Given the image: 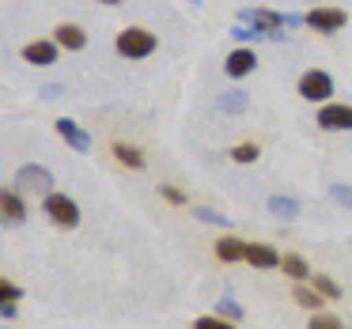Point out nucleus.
I'll list each match as a JSON object with an SVG mask.
<instances>
[{
  "label": "nucleus",
  "instance_id": "nucleus-3",
  "mask_svg": "<svg viewBox=\"0 0 352 329\" xmlns=\"http://www.w3.org/2000/svg\"><path fill=\"white\" fill-rule=\"evenodd\" d=\"M16 182H19V190H27V193H42V197L54 193V174H50L46 167H34V163H27V167L16 170Z\"/></svg>",
  "mask_w": 352,
  "mask_h": 329
},
{
  "label": "nucleus",
  "instance_id": "nucleus-32",
  "mask_svg": "<svg viewBox=\"0 0 352 329\" xmlns=\"http://www.w3.org/2000/svg\"><path fill=\"white\" fill-rule=\"evenodd\" d=\"M190 4H201V0H190Z\"/></svg>",
  "mask_w": 352,
  "mask_h": 329
},
{
  "label": "nucleus",
  "instance_id": "nucleus-1",
  "mask_svg": "<svg viewBox=\"0 0 352 329\" xmlns=\"http://www.w3.org/2000/svg\"><path fill=\"white\" fill-rule=\"evenodd\" d=\"M155 49V34L144 31V27H129V31L118 34V54L129 57V61H140Z\"/></svg>",
  "mask_w": 352,
  "mask_h": 329
},
{
  "label": "nucleus",
  "instance_id": "nucleus-28",
  "mask_svg": "<svg viewBox=\"0 0 352 329\" xmlns=\"http://www.w3.org/2000/svg\"><path fill=\"white\" fill-rule=\"evenodd\" d=\"M19 295H23V291H19V288H16V284H8V280L0 284V299H4V303H16V299H19Z\"/></svg>",
  "mask_w": 352,
  "mask_h": 329
},
{
  "label": "nucleus",
  "instance_id": "nucleus-11",
  "mask_svg": "<svg viewBox=\"0 0 352 329\" xmlns=\"http://www.w3.org/2000/svg\"><path fill=\"white\" fill-rule=\"evenodd\" d=\"M23 61L27 65H38V69L54 65L57 61V42H31V46L23 49Z\"/></svg>",
  "mask_w": 352,
  "mask_h": 329
},
{
  "label": "nucleus",
  "instance_id": "nucleus-16",
  "mask_svg": "<svg viewBox=\"0 0 352 329\" xmlns=\"http://www.w3.org/2000/svg\"><path fill=\"white\" fill-rule=\"evenodd\" d=\"M269 212L292 220V216H299V201H292V197H269Z\"/></svg>",
  "mask_w": 352,
  "mask_h": 329
},
{
  "label": "nucleus",
  "instance_id": "nucleus-10",
  "mask_svg": "<svg viewBox=\"0 0 352 329\" xmlns=\"http://www.w3.org/2000/svg\"><path fill=\"white\" fill-rule=\"evenodd\" d=\"M254 65H258V57H254V49H235V54L228 57V65H223V69H228V76L231 80H243V76H250L254 72Z\"/></svg>",
  "mask_w": 352,
  "mask_h": 329
},
{
  "label": "nucleus",
  "instance_id": "nucleus-20",
  "mask_svg": "<svg viewBox=\"0 0 352 329\" xmlns=\"http://www.w3.org/2000/svg\"><path fill=\"white\" fill-rule=\"evenodd\" d=\"M314 288H318L326 299H337V295H341V288H337V284L329 280V276H322V273H314Z\"/></svg>",
  "mask_w": 352,
  "mask_h": 329
},
{
  "label": "nucleus",
  "instance_id": "nucleus-30",
  "mask_svg": "<svg viewBox=\"0 0 352 329\" xmlns=\"http://www.w3.org/2000/svg\"><path fill=\"white\" fill-rule=\"evenodd\" d=\"M42 95H46V99H57V95H61V84H46V87H42Z\"/></svg>",
  "mask_w": 352,
  "mask_h": 329
},
{
  "label": "nucleus",
  "instance_id": "nucleus-14",
  "mask_svg": "<svg viewBox=\"0 0 352 329\" xmlns=\"http://www.w3.org/2000/svg\"><path fill=\"white\" fill-rule=\"evenodd\" d=\"M0 212H4V223H23V201H19V193L4 190V197H0Z\"/></svg>",
  "mask_w": 352,
  "mask_h": 329
},
{
  "label": "nucleus",
  "instance_id": "nucleus-4",
  "mask_svg": "<svg viewBox=\"0 0 352 329\" xmlns=\"http://www.w3.org/2000/svg\"><path fill=\"white\" fill-rule=\"evenodd\" d=\"M243 23H250L254 31H261L265 38H280V27L288 23V16H280V12H265V8H246Z\"/></svg>",
  "mask_w": 352,
  "mask_h": 329
},
{
  "label": "nucleus",
  "instance_id": "nucleus-7",
  "mask_svg": "<svg viewBox=\"0 0 352 329\" xmlns=\"http://www.w3.org/2000/svg\"><path fill=\"white\" fill-rule=\"evenodd\" d=\"M318 125L329 133H352V106H322L318 110Z\"/></svg>",
  "mask_w": 352,
  "mask_h": 329
},
{
  "label": "nucleus",
  "instance_id": "nucleus-27",
  "mask_svg": "<svg viewBox=\"0 0 352 329\" xmlns=\"http://www.w3.org/2000/svg\"><path fill=\"white\" fill-rule=\"evenodd\" d=\"M329 193H333V201H341V205L352 212V190H349V185H333Z\"/></svg>",
  "mask_w": 352,
  "mask_h": 329
},
{
  "label": "nucleus",
  "instance_id": "nucleus-9",
  "mask_svg": "<svg viewBox=\"0 0 352 329\" xmlns=\"http://www.w3.org/2000/svg\"><path fill=\"white\" fill-rule=\"evenodd\" d=\"M57 133H61V137L69 140V148H72V152H80V155H84V152H91V137H87V133L80 129L76 122L61 117V122H57Z\"/></svg>",
  "mask_w": 352,
  "mask_h": 329
},
{
  "label": "nucleus",
  "instance_id": "nucleus-24",
  "mask_svg": "<svg viewBox=\"0 0 352 329\" xmlns=\"http://www.w3.org/2000/svg\"><path fill=\"white\" fill-rule=\"evenodd\" d=\"M197 220H205V223H220V227H228V216H220V212H212V208H197Z\"/></svg>",
  "mask_w": 352,
  "mask_h": 329
},
{
  "label": "nucleus",
  "instance_id": "nucleus-31",
  "mask_svg": "<svg viewBox=\"0 0 352 329\" xmlns=\"http://www.w3.org/2000/svg\"><path fill=\"white\" fill-rule=\"evenodd\" d=\"M99 4H110V8H114V4H122V0H99Z\"/></svg>",
  "mask_w": 352,
  "mask_h": 329
},
{
  "label": "nucleus",
  "instance_id": "nucleus-19",
  "mask_svg": "<svg viewBox=\"0 0 352 329\" xmlns=\"http://www.w3.org/2000/svg\"><path fill=\"white\" fill-rule=\"evenodd\" d=\"M220 110H228V114H243V110H246V95L243 91H228L220 99Z\"/></svg>",
  "mask_w": 352,
  "mask_h": 329
},
{
  "label": "nucleus",
  "instance_id": "nucleus-6",
  "mask_svg": "<svg viewBox=\"0 0 352 329\" xmlns=\"http://www.w3.org/2000/svg\"><path fill=\"white\" fill-rule=\"evenodd\" d=\"M329 91H333V80H329L326 72H318V69H311L303 80H299V95H303L307 102H322V99H329Z\"/></svg>",
  "mask_w": 352,
  "mask_h": 329
},
{
  "label": "nucleus",
  "instance_id": "nucleus-23",
  "mask_svg": "<svg viewBox=\"0 0 352 329\" xmlns=\"http://www.w3.org/2000/svg\"><path fill=\"white\" fill-rule=\"evenodd\" d=\"M193 329H235V326H231V321H223L220 314H216V318H197V321H193Z\"/></svg>",
  "mask_w": 352,
  "mask_h": 329
},
{
  "label": "nucleus",
  "instance_id": "nucleus-21",
  "mask_svg": "<svg viewBox=\"0 0 352 329\" xmlns=\"http://www.w3.org/2000/svg\"><path fill=\"white\" fill-rule=\"evenodd\" d=\"M258 144H239L235 148V152H231V159H235V163H254V159H258Z\"/></svg>",
  "mask_w": 352,
  "mask_h": 329
},
{
  "label": "nucleus",
  "instance_id": "nucleus-15",
  "mask_svg": "<svg viewBox=\"0 0 352 329\" xmlns=\"http://www.w3.org/2000/svg\"><path fill=\"white\" fill-rule=\"evenodd\" d=\"M114 155H118V163H125V167H133V170L144 167V155H140V148H133V144H114Z\"/></svg>",
  "mask_w": 352,
  "mask_h": 329
},
{
  "label": "nucleus",
  "instance_id": "nucleus-2",
  "mask_svg": "<svg viewBox=\"0 0 352 329\" xmlns=\"http://www.w3.org/2000/svg\"><path fill=\"white\" fill-rule=\"evenodd\" d=\"M42 212L50 216V220L57 223V227H76L80 223V208L72 197H65V193H50L46 201H42Z\"/></svg>",
  "mask_w": 352,
  "mask_h": 329
},
{
  "label": "nucleus",
  "instance_id": "nucleus-29",
  "mask_svg": "<svg viewBox=\"0 0 352 329\" xmlns=\"http://www.w3.org/2000/svg\"><path fill=\"white\" fill-rule=\"evenodd\" d=\"M163 197H167V201H175V205H178V201H182V193H178L175 185H163Z\"/></svg>",
  "mask_w": 352,
  "mask_h": 329
},
{
  "label": "nucleus",
  "instance_id": "nucleus-13",
  "mask_svg": "<svg viewBox=\"0 0 352 329\" xmlns=\"http://www.w3.org/2000/svg\"><path fill=\"white\" fill-rule=\"evenodd\" d=\"M216 258L220 261H246V242L243 238H220L216 242Z\"/></svg>",
  "mask_w": 352,
  "mask_h": 329
},
{
  "label": "nucleus",
  "instance_id": "nucleus-18",
  "mask_svg": "<svg viewBox=\"0 0 352 329\" xmlns=\"http://www.w3.org/2000/svg\"><path fill=\"white\" fill-rule=\"evenodd\" d=\"M292 299H296L299 306H307V310H318V306H322V295H318V291H311V288H292Z\"/></svg>",
  "mask_w": 352,
  "mask_h": 329
},
{
  "label": "nucleus",
  "instance_id": "nucleus-17",
  "mask_svg": "<svg viewBox=\"0 0 352 329\" xmlns=\"http://www.w3.org/2000/svg\"><path fill=\"white\" fill-rule=\"evenodd\" d=\"M280 269L292 276V280H303V276H311V269H307L303 258H296V253H288V258H280Z\"/></svg>",
  "mask_w": 352,
  "mask_h": 329
},
{
  "label": "nucleus",
  "instance_id": "nucleus-22",
  "mask_svg": "<svg viewBox=\"0 0 352 329\" xmlns=\"http://www.w3.org/2000/svg\"><path fill=\"white\" fill-rule=\"evenodd\" d=\"M307 329H344V326H341V318H333V314H314Z\"/></svg>",
  "mask_w": 352,
  "mask_h": 329
},
{
  "label": "nucleus",
  "instance_id": "nucleus-8",
  "mask_svg": "<svg viewBox=\"0 0 352 329\" xmlns=\"http://www.w3.org/2000/svg\"><path fill=\"white\" fill-rule=\"evenodd\" d=\"M246 261L254 269H280V253L265 242H246Z\"/></svg>",
  "mask_w": 352,
  "mask_h": 329
},
{
  "label": "nucleus",
  "instance_id": "nucleus-25",
  "mask_svg": "<svg viewBox=\"0 0 352 329\" xmlns=\"http://www.w3.org/2000/svg\"><path fill=\"white\" fill-rule=\"evenodd\" d=\"M220 314L223 318H243V306H239L235 299H220Z\"/></svg>",
  "mask_w": 352,
  "mask_h": 329
},
{
  "label": "nucleus",
  "instance_id": "nucleus-26",
  "mask_svg": "<svg viewBox=\"0 0 352 329\" xmlns=\"http://www.w3.org/2000/svg\"><path fill=\"white\" fill-rule=\"evenodd\" d=\"M231 34H235L239 42H254V38H261V31H254V27H246V23H239Z\"/></svg>",
  "mask_w": 352,
  "mask_h": 329
},
{
  "label": "nucleus",
  "instance_id": "nucleus-5",
  "mask_svg": "<svg viewBox=\"0 0 352 329\" xmlns=\"http://www.w3.org/2000/svg\"><path fill=\"white\" fill-rule=\"evenodd\" d=\"M303 23L311 27V31H322V34H333V31H341L344 23H349V16H344L341 8H311L303 16Z\"/></svg>",
  "mask_w": 352,
  "mask_h": 329
},
{
  "label": "nucleus",
  "instance_id": "nucleus-12",
  "mask_svg": "<svg viewBox=\"0 0 352 329\" xmlns=\"http://www.w3.org/2000/svg\"><path fill=\"white\" fill-rule=\"evenodd\" d=\"M54 42L61 49H84L87 46V34L80 31L76 23H61V27H57V34H54Z\"/></svg>",
  "mask_w": 352,
  "mask_h": 329
}]
</instances>
